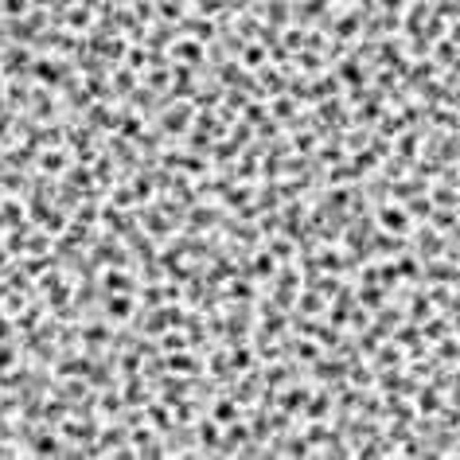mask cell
<instances>
[{
  "label": "cell",
  "mask_w": 460,
  "mask_h": 460,
  "mask_svg": "<svg viewBox=\"0 0 460 460\" xmlns=\"http://www.w3.org/2000/svg\"><path fill=\"white\" fill-rule=\"evenodd\" d=\"M168 367H172V371H195V363H191V359H183V355L168 359Z\"/></svg>",
  "instance_id": "obj_6"
},
{
  "label": "cell",
  "mask_w": 460,
  "mask_h": 460,
  "mask_svg": "<svg viewBox=\"0 0 460 460\" xmlns=\"http://www.w3.org/2000/svg\"><path fill=\"white\" fill-rule=\"evenodd\" d=\"M8 12L20 16V12H24V0H8Z\"/></svg>",
  "instance_id": "obj_14"
},
{
  "label": "cell",
  "mask_w": 460,
  "mask_h": 460,
  "mask_svg": "<svg viewBox=\"0 0 460 460\" xmlns=\"http://www.w3.org/2000/svg\"><path fill=\"white\" fill-rule=\"evenodd\" d=\"M234 402H219V406H215V425H230V421H234Z\"/></svg>",
  "instance_id": "obj_1"
},
{
  "label": "cell",
  "mask_w": 460,
  "mask_h": 460,
  "mask_svg": "<svg viewBox=\"0 0 460 460\" xmlns=\"http://www.w3.org/2000/svg\"><path fill=\"white\" fill-rule=\"evenodd\" d=\"M176 55H179V59H191V62H195V59H199V47H195V43H179Z\"/></svg>",
  "instance_id": "obj_5"
},
{
  "label": "cell",
  "mask_w": 460,
  "mask_h": 460,
  "mask_svg": "<svg viewBox=\"0 0 460 460\" xmlns=\"http://www.w3.org/2000/svg\"><path fill=\"white\" fill-rule=\"evenodd\" d=\"M149 417L160 425V429H168V414H164V410H149Z\"/></svg>",
  "instance_id": "obj_9"
},
{
  "label": "cell",
  "mask_w": 460,
  "mask_h": 460,
  "mask_svg": "<svg viewBox=\"0 0 460 460\" xmlns=\"http://www.w3.org/2000/svg\"><path fill=\"white\" fill-rule=\"evenodd\" d=\"M300 308H304V312H316V308H320V297H304V300H300Z\"/></svg>",
  "instance_id": "obj_13"
},
{
  "label": "cell",
  "mask_w": 460,
  "mask_h": 460,
  "mask_svg": "<svg viewBox=\"0 0 460 460\" xmlns=\"http://www.w3.org/2000/svg\"><path fill=\"white\" fill-rule=\"evenodd\" d=\"M0 452H4V448H0Z\"/></svg>",
  "instance_id": "obj_15"
},
{
  "label": "cell",
  "mask_w": 460,
  "mask_h": 460,
  "mask_svg": "<svg viewBox=\"0 0 460 460\" xmlns=\"http://www.w3.org/2000/svg\"><path fill=\"white\" fill-rule=\"evenodd\" d=\"M421 410H437V394H433V390L421 394Z\"/></svg>",
  "instance_id": "obj_8"
},
{
  "label": "cell",
  "mask_w": 460,
  "mask_h": 460,
  "mask_svg": "<svg viewBox=\"0 0 460 460\" xmlns=\"http://www.w3.org/2000/svg\"><path fill=\"white\" fill-rule=\"evenodd\" d=\"M31 452H39V456H55V452H62V448H59V441H55V437H39Z\"/></svg>",
  "instance_id": "obj_2"
},
{
  "label": "cell",
  "mask_w": 460,
  "mask_h": 460,
  "mask_svg": "<svg viewBox=\"0 0 460 460\" xmlns=\"http://www.w3.org/2000/svg\"><path fill=\"white\" fill-rule=\"evenodd\" d=\"M269 269H273V261H269V257H257V266H253V273H261V277H266Z\"/></svg>",
  "instance_id": "obj_11"
},
{
  "label": "cell",
  "mask_w": 460,
  "mask_h": 460,
  "mask_svg": "<svg viewBox=\"0 0 460 460\" xmlns=\"http://www.w3.org/2000/svg\"><path fill=\"white\" fill-rule=\"evenodd\" d=\"M382 223L390 226V230H402V226H406V219H402L398 211H382Z\"/></svg>",
  "instance_id": "obj_4"
},
{
  "label": "cell",
  "mask_w": 460,
  "mask_h": 460,
  "mask_svg": "<svg viewBox=\"0 0 460 460\" xmlns=\"http://www.w3.org/2000/svg\"><path fill=\"white\" fill-rule=\"evenodd\" d=\"M109 308H113V316H129V300H113Z\"/></svg>",
  "instance_id": "obj_10"
},
{
  "label": "cell",
  "mask_w": 460,
  "mask_h": 460,
  "mask_svg": "<svg viewBox=\"0 0 460 460\" xmlns=\"http://www.w3.org/2000/svg\"><path fill=\"white\" fill-rule=\"evenodd\" d=\"M363 304H374V308H378V304H382V289H363Z\"/></svg>",
  "instance_id": "obj_7"
},
{
  "label": "cell",
  "mask_w": 460,
  "mask_h": 460,
  "mask_svg": "<svg viewBox=\"0 0 460 460\" xmlns=\"http://www.w3.org/2000/svg\"><path fill=\"white\" fill-rule=\"evenodd\" d=\"M199 437H203L207 448H219V429H215V421H203V425H199Z\"/></svg>",
  "instance_id": "obj_3"
},
{
  "label": "cell",
  "mask_w": 460,
  "mask_h": 460,
  "mask_svg": "<svg viewBox=\"0 0 460 460\" xmlns=\"http://www.w3.org/2000/svg\"><path fill=\"white\" fill-rule=\"evenodd\" d=\"M324 410H327V398H316V402H312V406H308V414H316V417L324 414Z\"/></svg>",
  "instance_id": "obj_12"
}]
</instances>
